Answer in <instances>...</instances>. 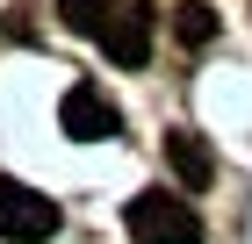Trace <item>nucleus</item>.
Listing matches in <instances>:
<instances>
[{
	"label": "nucleus",
	"instance_id": "nucleus-1",
	"mask_svg": "<svg viewBox=\"0 0 252 244\" xmlns=\"http://www.w3.org/2000/svg\"><path fill=\"white\" fill-rule=\"evenodd\" d=\"M130 237L137 244H202V216H194L180 194L152 187V194L130 201Z\"/></svg>",
	"mask_w": 252,
	"mask_h": 244
},
{
	"label": "nucleus",
	"instance_id": "nucleus-2",
	"mask_svg": "<svg viewBox=\"0 0 252 244\" xmlns=\"http://www.w3.org/2000/svg\"><path fill=\"white\" fill-rule=\"evenodd\" d=\"M0 237H7V244H43V237H58V201L0 172Z\"/></svg>",
	"mask_w": 252,
	"mask_h": 244
},
{
	"label": "nucleus",
	"instance_id": "nucleus-3",
	"mask_svg": "<svg viewBox=\"0 0 252 244\" xmlns=\"http://www.w3.org/2000/svg\"><path fill=\"white\" fill-rule=\"evenodd\" d=\"M101 51H108V65H144L152 57V7L144 0H116L108 29H101Z\"/></svg>",
	"mask_w": 252,
	"mask_h": 244
},
{
	"label": "nucleus",
	"instance_id": "nucleus-4",
	"mask_svg": "<svg viewBox=\"0 0 252 244\" xmlns=\"http://www.w3.org/2000/svg\"><path fill=\"white\" fill-rule=\"evenodd\" d=\"M58 122H65V136H72V144H101V136H116V130H123L116 101L101 94V86H72V94L58 101Z\"/></svg>",
	"mask_w": 252,
	"mask_h": 244
},
{
	"label": "nucleus",
	"instance_id": "nucleus-5",
	"mask_svg": "<svg viewBox=\"0 0 252 244\" xmlns=\"http://www.w3.org/2000/svg\"><path fill=\"white\" fill-rule=\"evenodd\" d=\"M166 158H173V172H180V187H209L216 180V158H209V144H202V130H166Z\"/></svg>",
	"mask_w": 252,
	"mask_h": 244
},
{
	"label": "nucleus",
	"instance_id": "nucleus-6",
	"mask_svg": "<svg viewBox=\"0 0 252 244\" xmlns=\"http://www.w3.org/2000/svg\"><path fill=\"white\" fill-rule=\"evenodd\" d=\"M173 36L188 43V51H209V43H216V7H209V0H180V7H173Z\"/></svg>",
	"mask_w": 252,
	"mask_h": 244
},
{
	"label": "nucleus",
	"instance_id": "nucleus-7",
	"mask_svg": "<svg viewBox=\"0 0 252 244\" xmlns=\"http://www.w3.org/2000/svg\"><path fill=\"white\" fill-rule=\"evenodd\" d=\"M108 7H116V0H58V22L72 29V36H94V43H101V29H108Z\"/></svg>",
	"mask_w": 252,
	"mask_h": 244
}]
</instances>
